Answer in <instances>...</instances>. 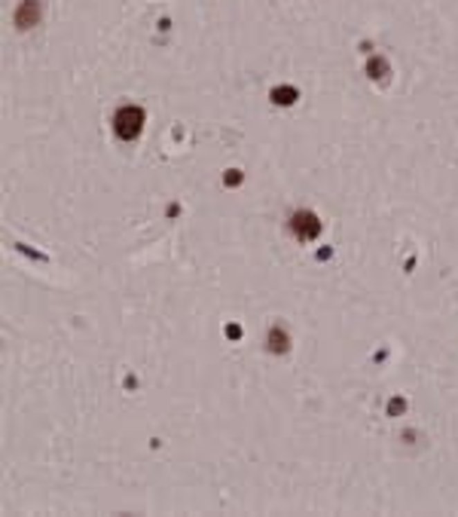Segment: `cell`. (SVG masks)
<instances>
[{"label": "cell", "mask_w": 458, "mask_h": 517, "mask_svg": "<svg viewBox=\"0 0 458 517\" xmlns=\"http://www.w3.org/2000/svg\"><path fill=\"white\" fill-rule=\"evenodd\" d=\"M144 129V110L135 107V105H125L116 110L113 116V132L122 138V141H135Z\"/></svg>", "instance_id": "cell-1"}, {"label": "cell", "mask_w": 458, "mask_h": 517, "mask_svg": "<svg viewBox=\"0 0 458 517\" xmlns=\"http://www.w3.org/2000/svg\"><path fill=\"white\" fill-rule=\"evenodd\" d=\"M272 101H275V105H293V101H297V89H293V86H278V89H272Z\"/></svg>", "instance_id": "cell-4"}, {"label": "cell", "mask_w": 458, "mask_h": 517, "mask_svg": "<svg viewBox=\"0 0 458 517\" xmlns=\"http://www.w3.org/2000/svg\"><path fill=\"white\" fill-rule=\"evenodd\" d=\"M293 233H297L300 236V239H315V236L318 233H321V220H318L315 218V214L312 211H297V214H293Z\"/></svg>", "instance_id": "cell-2"}, {"label": "cell", "mask_w": 458, "mask_h": 517, "mask_svg": "<svg viewBox=\"0 0 458 517\" xmlns=\"http://www.w3.org/2000/svg\"><path fill=\"white\" fill-rule=\"evenodd\" d=\"M37 19H40V3H37V0H25V3L16 10V25L19 28H34Z\"/></svg>", "instance_id": "cell-3"}]
</instances>
